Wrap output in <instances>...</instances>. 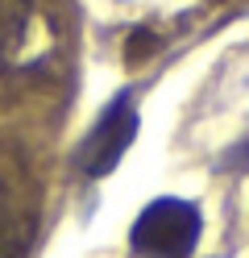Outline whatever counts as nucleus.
Instances as JSON below:
<instances>
[{"mask_svg":"<svg viewBox=\"0 0 249 258\" xmlns=\"http://www.w3.org/2000/svg\"><path fill=\"white\" fill-rule=\"evenodd\" d=\"M199 229H204V217H199V208L191 200L162 196L141 208V217L133 221L129 241L141 258H191Z\"/></svg>","mask_w":249,"mask_h":258,"instance_id":"f257e3e1","label":"nucleus"},{"mask_svg":"<svg viewBox=\"0 0 249 258\" xmlns=\"http://www.w3.org/2000/svg\"><path fill=\"white\" fill-rule=\"evenodd\" d=\"M133 138H137V112L129 108V96H121V100H112L104 108L100 125L88 134V142H83V150L75 158L83 163V171H88L92 179H104V175L121 163V154L129 150Z\"/></svg>","mask_w":249,"mask_h":258,"instance_id":"f03ea898","label":"nucleus"},{"mask_svg":"<svg viewBox=\"0 0 249 258\" xmlns=\"http://www.w3.org/2000/svg\"><path fill=\"white\" fill-rule=\"evenodd\" d=\"M33 34V0H0V71L21 62Z\"/></svg>","mask_w":249,"mask_h":258,"instance_id":"7ed1b4c3","label":"nucleus"},{"mask_svg":"<svg viewBox=\"0 0 249 258\" xmlns=\"http://www.w3.org/2000/svg\"><path fill=\"white\" fill-rule=\"evenodd\" d=\"M0 258H21V229L9 217V208H0Z\"/></svg>","mask_w":249,"mask_h":258,"instance_id":"20e7f679","label":"nucleus"}]
</instances>
